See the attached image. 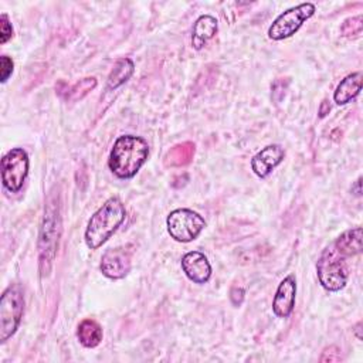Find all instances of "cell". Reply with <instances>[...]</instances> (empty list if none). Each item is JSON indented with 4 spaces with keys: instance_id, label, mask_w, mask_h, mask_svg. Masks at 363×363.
Masks as SVG:
<instances>
[{
    "instance_id": "cell-9",
    "label": "cell",
    "mask_w": 363,
    "mask_h": 363,
    "mask_svg": "<svg viewBox=\"0 0 363 363\" xmlns=\"http://www.w3.org/2000/svg\"><path fill=\"white\" fill-rule=\"evenodd\" d=\"M99 267L105 277L121 279L130 269V252L125 247L111 248L102 255Z\"/></svg>"
},
{
    "instance_id": "cell-13",
    "label": "cell",
    "mask_w": 363,
    "mask_h": 363,
    "mask_svg": "<svg viewBox=\"0 0 363 363\" xmlns=\"http://www.w3.org/2000/svg\"><path fill=\"white\" fill-rule=\"evenodd\" d=\"M217 20L216 17L210 16V14H204L200 16L194 26H193V34H191V45L196 50L203 48V45L214 37V34L217 33Z\"/></svg>"
},
{
    "instance_id": "cell-12",
    "label": "cell",
    "mask_w": 363,
    "mask_h": 363,
    "mask_svg": "<svg viewBox=\"0 0 363 363\" xmlns=\"http://www.w3.org/2000/svg\"><path fill=\"white\" fill-rule=\"evenodd\" d=\"M285 156V150L279 145H268L251 159V169L258 177H267Z\"/></svg>"
},
{
    "instance_id": "cell-16",
    "label": "cell",
    "mask_w": 363,
    "mask_h": 363,
    "mask_svg": "<svg viewBox=\"0 0 363 363\" xmlns=\"http://www.w3.org/2000/svg\"><path fill=\"white\" fill-rule=\"evenodd\" d=\"M336 248L346 257H353L362 251V228L356 227L345 231L333 242Z\"/></svg>"
},
{
    "instance_id": "cell-23",
    "label": "cell",
    "mask_w": 363,
    "mask_h": 363,
    "mask_svg": "<svg viewBox=\"0 0 363 363\" xmlns=\"http://www.w3.org/2000/svg\"><path fill=\"white\" fill-rule=\"evenodd\" d=\"M340 360V352L336 346H329L322 352L320 362H339Z\"/></svg>"
},
{
    "instance_id": "cell-4",
    "label": "cell",
    "mask_w": 363,
    "mask_h": 363,
    "mask_svg": "<svg viewBox=\"0 0 363 363\" xmlns=\"http://www.w3.org/2000/svg\"><path fill=\"white\" fill-rule=\"evenodd\" d=\"M24 311V298L18 285H10L0 299V340L11 337L21 320Z\"/></svg>"
},
{
    "instance_id": "cell-6",
    "label": "cell",
    "mask_w": 363,
    "mask_h": 363,
    "mask_svg": "<svg viewBox=\"0 0 363 363\" xmlns=\"http://www.w3.org/2000/svg\"><path fill=\"white\" fill-rule=\"evenodd\" d=\"M170 237L180 242H189L199 237L206 227L204 218L190 208H176L166 220Z\"/></svg>"
},
{
    "instance_id": "cell-7",
    "label": "cell",
    "mask_w": 363,
    "mask_h": 363,
    "mask_svg": "<svg viewBox=\"0 0 363 363\" xmlns=\"http://www.w3.org/2000/svg\"><path fill=\"white\" fill-rule=\"evenodd\" d=\"M313 13H315V4L312 3H302L296 7H291L285 10L269 26L268 37L275 41L291 37L301 28L303 21H306L313 16Z\"/></svg>"
},
{
    "instance_id": "cell-2",
    "label": "cell",
    "mask_w": 363,
    "mask_h": 363,
    "mask_svg": "<svg viewBox=\"0 0 363 363\" xmlns=\"http://www.w3.org/2000/svg\"><path fill=\"white\" fill-rule=\"evenodd\" d=\"M126 210L118 197L108 199L89 218L85 230V242L91 250L99 248L122 224Z\"/></svg>"
},
{
    "instance_id": "cell-17",
    "label": "cell",
    "mask_w": 363,
    "mask_h": 363,
    "mask_svg": "<svg viewBox=\"0 0 363 363\" xmlns=\"http://www.w3.org/2000/svg\"><path fill=\"white\" fill-rule=\"evenodd\" d=\"M79 343L85 347H95L102 340V328L94 319H84L77 329Z\"/></svg>"
},
{
    "instance_id": "cell-8",
    "label": "cell",
    "mask_w": 363,
    "mask_h": 363,
    "mask_svg": "<svg viewBox=\"0 0 363 363\" xmlns=\"http://www.w3.org/2000/svg\"><path fill=\"white\" fill-rule=\"evenodd\" d=\"M28 174V155L21 147H14L9 150L1 159V179L3 186L11 191L17 193Z\"/></svg>"
},
{
    "instance_id": "cell-20",
    "label": "cell",
    "mask_w": 363,
    "mask_h": 363,
    "mask_svg": "<svg viewBox=\"0 0 363 363\" xmlns=\"http://www.w3.org/2000/svg\"><path fill=\"white\" fill-rule=\"evenodd\" d=\"M362 28H363V18L359 14L356 17H350V18L345 20L340 27V31L343 35L352 37V35H359L362 33Z\"/></svg>"
},
{
    "instance_id": "cell-22",
    "label": "cell",
    "mask_w": 363,
    "mask_h": 363,
    "mask_svg": "<svg viewBox=\"0 0 363 363\" xmlns=\"http://www.w3.org/2000/svg\"><path fill=\"white\" fill-rule=\"evenodd\" d=\"M0 71H1V82H6L9 79V77L13 74V68H14V62L9 55H1L0 58Z\"/></svg>"
},
{
    "instance_id": "cell-14",
    "label": "cell",
    "mask_w": 363,
    "mask_h": 363,
    "mask_svg": "<svg viewBox=\"0 0 363 363\" xmlns=\"http://www.w3.org/2000/svg\"><path fill=\"white\" fill-rule=\"evenodd\" d=\"M360 89H362V72L349 74L339 82L333 94V99L337 105H345L350 102L360 92Z\"/></svg>"
},
{
    "instance_id": "cell-24",
    "label": "cell",
    "mask_w": 363,
    "mask_h": 363,
    "mask_svg": "<svg viewBox=\"0 0 363 363\" xmlns=\"http://www.w3.org/2000/svg\"><path fill=\"white\" fill-rule=\"evenodd\" d=\"M230 299H231V302H233L234 306L241 305V302H242V299H244V289L240 288V286L231 288V291H230Z\"/></svg>"
},
{
    "instance_id": "cell-26",
    "label": "cell",
    "mask_w": 363,
    "mask_h": 363,
    "mask_svg": "<svg viewBox=\"0 0 363 363\" xmlns=\"http://www.w3.org/2000/svg\"><path fill=\"white\" fill-rule=\"evenodd\" d=\"M360 326H362V323L359 322V323L356 325V328H354V332H356V336H357V339H362V335L359 333V332H360Z\"/></svg>"
},
{
    "instance_id": "cell-25",
    "label": "cell",
    "mask_w": 363,
    "mask_h": 363,
    "mask_svg": "<svg viewBox=\"0 0 363 363\" xmlns=\"http://www.w3.org/2000/svg\"><path fill=\"white\" fill-rule=\"evenodd\" d=\"M329 111H330L329 102H328V101H323V102L320 104V108H319V116H320V118L326 116V115L329 113Z\"/></svg>"
},
{
    "instance_id": "cell-1",
    "label": "cell",
    "mask_w": 363,
    "mask_h": 363,
    "mask_svg": "<svg viewBox=\"0 0 363 363\" xmlns=\"http://www.w3.org/2000/svg\"><path fill=\"white\" fill-rule=\"evenodd\" d=\"M149 155V146L145 139L133 135L119 136L109 155V169L119 179L133 177Z\"/></svg>"
},
{
    "instance_id": "cell-3",
    "label": "cell",
    "mask_w": 363,
    "mask_h": 363,
    "mask_svg": "<svg viewBox=\"0 0 363 363\" xmlns=\"http://www.w3.org/2000/svg\"><path fill=\"white\" fill-rule=\"evenodd\" d=\"M346 257L340 252L335 244H330L320 254L316 269L320 285L328 291H339L345 288L349 277V268L346 262Z\"/></svg>"
},
{
    "instance_id": "cell-5",
    "label": "cell",
    "mask_w": 363,
    "mask_h": 363,
    "mask_svg": "<svg viewBox=\"0 0 363 363\" xmlns=\"http://www.w3.org/2000/svg\"><path fill=\"white\" fill-rule=\"evenodd\" d=\"M58 245V207L54 203L47 204L40 240H38V252H40V267L41 272L47 274L51 268L55 251Z\"/></svg>"
},
{
    "instance_id": "cell-11",
    "label": "cell",
    "mask_w": 363,
    "mask_h": 363,
    "mask_svg": "<svg viewBox=\"0 0 363 363\" xmlns=\"http://www.w3.org/2000/svg\"><path fill=\"white\" fill-rule=\"evenodd\" d=\"M182 268L186 277L196 284H204L211 277V265L207 257L200 251L184 254L182 258Z\"/></svg>"
},
{
    "instance_id": "cell-15",
    "label": "cell",
    "mask_w": 363,
    "mask_h": 363,
    "mask_svg": "<svg viewBox=\"0 0 363 363\" xmlns=\"http://www.w3.org/2000/svg\"><path fill=\"white\" fill-rule=\"evenodd\" d=\"M196 152L193 142H183L173 146L164 156V164L167 167H180L191 162Z\"/></svg>"
},
{
    "instance_id": "cell-21",
    "label": "cell",
    "mask_w": 363,
    "mask_h": 363,
    "mask_svg": "<svg viewBox=\"0 0 363 363\" xmlns=\"http://www.w3.org/2000/svg\"><path fill=\"white\" fill-rule=\"evenodd\" d=\"M13 37V27L11 23L9 21L7 14H1L0 16V43L4 44L7 43L10 38Z\"/></svg>"
},
{
    "instance_id": "cell-19",
    "label": "cell",
    "mask_w": 363,
    "mask_h": 363,
    "mask_svg": "<svg viewBox=\"0 0 363 363\" xmlns=\"http://www.w3.org/2000/svg\"><path fill=\"white\" fill-rule=\"evenodd\" d=\"M96 86V79L94 77L84 78L79 82H77L72 88H69L67 99L68 101H78L82 99L89 91H92Z\"/></svg>"
},
{
    "instance_id": "cell-10",
    "label": "cell",
    "mask_w": 363,
    "mask_h": 363,
    "mask_svg": "<svg viewBox=\"0 0 363 363\" xmlns=\"http://www.w3.org/2000/svg\"><path fill=\"white\" fill-rule=\"evenodd\" d=\"M295 295H296V281L294 275L285 277L278 289L275 292L272 301V311L279 318H288L295 306Z\"/></svg>"
},
{
    "instance_id": "cell-18",
    "label": "cell",
    "mask_w": 363,
    "mask_h": 363,
    "mask_svg": "<svg viewBox=\"0 0 363 363\" xmlns=\"http://www.w3.org/2000/svg\"><path fill=\"white\" fill-rule=\"evenodd\" d=\"M135 64L130 58H121L113 65L109 77H108V88L116 89L122 84H125L133 74Z\"/></svg>"
}]
</instances>
